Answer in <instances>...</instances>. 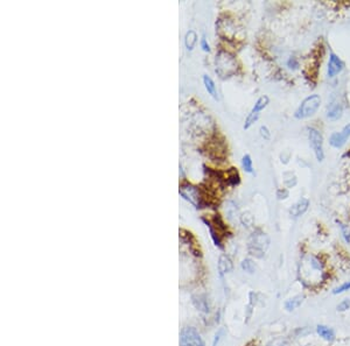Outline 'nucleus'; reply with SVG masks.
<instances>
[{
	"mask_svg": "<svg viewBox=\"0 0 350 346\" xmlns=\"http://www.w3.org/2000/svg\"><path fill=\"white\" fill-rule=\"evenodd\" d=\"M270 247V237L261 230H256L249 238L248 251L255 257H263Z\"/></svg>",
	"mask_w": 350,
	"mask_h": 346,
	"instance_id": "1",
	"label": "nucleus"
},
{
	"mask_svg": "<svg viewBox=\"0 0 350 346\" xmlns=\"http://www.w3.org/2000/svg\"><path fill=\"white\" fill-rule=\"evenodd\" d=\"M322 103V99L319 95L314 94L310 95L308 97H306L301 104L298 106V109L294 112V118L298 120H302V119H307L313 117V115L318 112L320 109Z\"/></svg>",
	"mask_w": 350,
	"mask_h": 346,
	"instance_id": "2",
	"label": "nucleus"
},
{
	"mask_svg": "<svg viewBox=\"0 0 350 346\" xmlns=\"http://www.w3.org/2000/svg\"><path fill=\"white\" fill-rule=\"evenodd\" d=\"M216 72L221 77H229L236 71V61L226 52H220L216 55Z\"/></svg>",
	"mask_w": 350,
	"mask_h": 346,
	"instance_id": "3",
	"label": "nucleus"
},
{
	"mask_svg": "<svg viewBox=\"0 0 350 346\" xmlns=\"http://www.w3.org/2000/svg\"><path fill=\"white\" fill-rule=\"evenodd\" d=\"M308 140L314 155L319 162L325 160V148H324V136L318 128L310 127L308 129Z\"/></svg>",
	"mask_w": 350,
	"mask_h": 346,
	"instance_id": "4",
	"label": "nucleus"
},
{
	"mask_svg": "<svg viewBox=\"0 0 350 346\" xmlns=\"http://www.w3.org/2000/svg\"><path fill=\"white\" fill-rule=\"evenodd\" d=\"M180 346H205V341L194 328L186 326L180 333Z\"/></svg>",
	"mask_w": 350,
	"mask_h": 346,
	"instance_id": "5",
	"label": "nucleus"
},
{
	"mask_svg": "<svg viewBox=\"0 0 350 346\" xmlns=\"http://www.w3.org/2000/svg\"><path fill=\"white\" fill-rule=\"evenodd\" d=\"M179 194L186 199L187 202H189L190 204H193L195 207L201 206V198H200V192L199 189L195 186L190 183H182L181 187L179 189Z\"/></svg>",
	"mask_w": 350,
	"mask_h": 346,
	"instance_id": "6",
	"label": "nucleus"
},
{
	"mask_svg": "<svg viewBox=\"0 0 350 346\" xmlns=\"http://www.w3.org/2000/svg\"><path fill=\"white\" fill-rule=\"evenodd\" d=\"M344 67L345 64L343 61L341 60V57L336 55L334 52H330L328 67H327V76H328L329 78H334V77H336L338 74H341Z\"/></svg>",
	"mask_w": 350,
	"mask_h": 346,
	"instance_id": "7",
	"label": "nucleus"
},
{
	"mask_svg": "<svg viewBox=\"0 0 350 346\" xmlns=\"http://www.w3.org/2000/svg\"><path fill=\"white\" fill-rule=\"evenodd\" d=\"M308 207H309V199L305 197L300 198L299 201H297L293 205H292V207L290 209V216L294 219L300 218L306 213V211L308 210Z\"/></svg>",
	"mask_w": 350,
	"mask_h": 346,
	"instance_id": "8",
	"label": "nucleus"
},
{
	"mask_svg": "<svg viewBox=\"0 0 350 346\" xmlns=\"http://www.w3.org/2000/svg\"><path fill=\"white\" fill-rule=\"evenodd\" d=\"M343 115V106L338 102H332L327 109V118L332 121H336Z\"/></svg>",
	"mask_w": 350,
	"mask_h": 346,
	"instance_id": "9",
	"label": "nucleus"
},
{
	"mask_svg": "<svg viewBox=\"0 0 350 346\" xmlns=\"http://www.w3.org/2000/svg\"><path fill=\"white\" fill-rule=\"evenodd\" d=\"M217 268H218V273H220L221 276H224L225 274H228V273L231 272L232 268H234L231 259H230L228 255L222 254L220 256V259H218Z\"/></svg>",
	"mask_w": 350,
	"mask_h": 346,
	"instance_id": "10",
	"label": "nucleus"
},
{
	"mask_svg": "<svg viewBox=\"0 0 350 346\" xmlns=\"http://www.w3.org/2000/svg\"><path fill=\"white\" fill-rule=\"evenodd\" d=\"M317 332L322 339H325L327 341H333L334 339H335V331L327 325H322V324L318 325Z\"/></svg>",
	"mask_w": 350,
	"mask_h": 346,
	"instance_id": "11",
	"label": "nucleus"
},
{
	"mask_svg": "<svg viewBox=\"0 0 350 346\" xmlns=\"http://www.w3.org/2000/svg\"><path fill=\"white\" fill-rule=\"evenodd\" d=\"M203 84H205V88L208 94H209L211 97L214 99H218V92L216 89V85H215V82L213 80L211 77H209L208 75L203 76Z\"/></svg>",
	"mask_w": 350,
	"mask_h": 346,
	"instance_id": "12",
	"label": "nucleus"
},
{
	"mask_svg": "<svg viewBox=\"0 0 350 346\" xmlns=\"http://www.w3.org/2000/svg\"><path fill=\"white\" fill-rule=\"evenodd\" d=\"M347 138L343 137V134L341 132H334L329 138V144L334 148H342L347 142Z\"/></svg>",
	"mask_w": 350,
	"mask_h": 346,
	"instance_id": "13",
	"label": "nucleus"
},
{
	"mask_svg": "<svg viewBox=\"0 0 350 346\" xmlns=\"http://www.w3.org/2000/svg\"><path fill=\"white\" fill-rule=\"evenodd\" d=\"M268 104H270V98H268V96L266 95L260 96V97L257 99L255 106L252 107L251 112L256 114H260L261 111L265 110L268 106Z\"/></svg>",
	"mask_w": 350,
	"mask_h": 346,
	"instance_id": "14",
	"label": "nucleus"
},
{
	"mask_svg": "<svg viewBox=\"0 0 350 346\" xmlns=\"http://www.w3.org/2000/svg\"><path fill=\"white\" fill-rule=\"evenodd\" d=\"M196 44H198V34H196V32L193 29L188 30L186 36H184V45H186V48L188 51L191 52L195 48Z\"/></svg>",
	"mask_w": 350,
	"mask_h": 346,
	"instance_id": "15",
	"label": "nucleus"
},
{
	"mask_svg": "<svg viewBox=\"0 0 350 346\" xmlns=\"http://www.w3.org/2000/svg\"><path fill=\"white\" fill-rule=\"evenodd\" d=\"M194 306L198 308V310H201L203 313H208L209 311V306H208V301L205 296L202 295H196L193 297Z\"/></svg>",
	"mask_w": 350,
	"mask_h": 346,
	"instance_id": "16",
	"label": "nucleus"
},
{
	"mask_svg": "<svg viewBox=\"0 0 350 346\" xmlns=\"http://www.w3.org/2000/svg\"><path fill=\"white\" fill-rule=\"evenodd\" d=\"M303 302V296L299 295V296H295L293 298H290L288 301L285 303V308L287 311H293L295 309H298V308L302 305Z\"/></svg>",
	"mask_w": 350,
	"mask_h": 346,
	"instance_id": "17",
	"label": "nucleus"
},
{
	"mask_svg": "<svg viewBox=\"0 0 350 346\" xmlns=\"http://www.w3.org/2000/svg\"><path fill=\"white\" fill-rule=\"evenodd\" d=\"M242 167H243L245 172H249V174H252L253 172L252 159L249 154H245V155L242 157Z\"/></svg>",
	"mask_w": 350,
	"mask_h": 346,
	"instance_id": "18",
	"label": "nucleus"
},
{
	"mask_svg": "<svg viewBox=\"0 0 350 346\" xmlns=\"http://www.w3.org/2000/svg\"><path fill=\"white\" fill-rule=\"evenodd\" d=\"M242 268H243V271L251 274V273H255L256 271V265L251 259H245L243 260V263H242Z\"/></svg>",
	"mask_w": 350,
	"mask_h": 346,
	"instance_id": "19",
	"label": "nucleus"
},
{
	"mask_svg": "<svg viewBox=\"0 0 350 346\" xmlns=\"http://www.w3.org/2000/svg\"><path fill=\"white\" fill-rule=\"evenodd\" d=\"M240 175H238V172L237 170H235V169L232 168V170L231 172H230L229 176H228V182L229 184H231V186H237L238 183H240Z\"/></svg>",
	"mask_w": 350,
	"mask_h": 346,
	"instance_id": "20",
	"label": "nucleus"
},
{
	"mask_svg": "<svg viewBox=\"0 0 350 346\" xmlns=\"http://www.w3.org/2000/svg\"><path fill=\"white\" fill-rule=\"evenodd\" d=\"M340 229H341L342 236H343L344 240L347 241V243H350V228H349V226L340 223Z\"/></svg>",
	"mask_w": 350,
	"mask_h": 346,
	"instance_id": "21",
	"label": "nucleus"
},
{
	"mask_svg": "<svg viewBox=\"0 0 350 346\" xmlns=\"http://www.w3.org/2000/svg\"><path fill=\"white\" fill-rule=\"evenodd\" d=\"M350 289V281H347V282H344L343 284H341L340 287H337L334 289L333 291V294L334 295H337V294H342V293H345V291L349 290Z\"/></svg>",
	"mask_w": 350,
	"mask_h": 346,
	"instance_id": "22",
	"label": "nucleus"
},
{
	"mask_svg": "<svg viewBox=\"0 0 350 346\" xmlns=\"http://www.w3.org/2000/svg\"><path fill=\"white\" fill-rule=\"evenodd\" d=\"M267 346H288V343L284 338H276V339L271 340L270 343L267 344Z\"/></svg>",
	"mask_w": 350,
	"mask_h": 346,
	"instance_id": "23",
	"label": "nucleus"
},
{
	"mask_svg": "<svg viewBox=\"0 0 350 346\" xmlns=\"http://www.w3.org/2000/svg\"><path fill=\"white\" fill-rule=\"evenodd\" d=\"M350 309V299H343L341 303H338L337 306V311H341V313H343V311H347Z\"/></svg>",
	"mask_w": 350,
	"mask_h": 346,
	"instance_id": "24",
	"label": "nucleus"
},
{
	"mask_svg": "<svg viewBox=\"0 0 350 346\" xmlns=\"http://www.w3.org/2000/svg\"><path fill=\"white\" fill-rule=\"evenodd\" d=\"M259 132H260L261 138H263L264 140H270L271 139V132H270V129L266 127V126H261Z\"/></svg>",
	"mask_w": 350,
	"mask_h": 346,
	"instance_id": "25",
	"label": "nucleus"
},
{
	"mask_svg": "<svg viewBox=\"0 0 350 346\" xmlns=\"http://www.w3.org/2000/svg\"><path fill=\"white\" fill-rule=\"evenodd\" d=\"M200 45H201V48H202L203 52H206V53H209L210 52V45H209V42L207 41L206 36H202Z\"/></svg>",
	"mask_w": 350,
	"mask_h": 346,
	"instance_id": "26",
	"label": "nucleus"
},
{
	"mask_svg": "<svg viewBox=\"0 0 350 346\" xmlns=\"http://www.w3.org/2000/svg\"><path fill=\"white\" fill-rule=\"evenodd\" d=\"M287 65L290 69H293V70H295V69H298V67H299V62H298V60L295 59V57H291V59L288 60Z\"/></svg>",
	"mask_w": 350,
	"mask_h": 346,
	"instance_id": "27",
	"label": "nucleus"
},
{
	"mask_svg": "<svg viewBox=\"0 0 350 346\" xmlns=\"http://www.w3.org/2000/svg\"><path fill=\"white\" fill-rule=\"evenodd\" d=\"M341 133L343 134L344 138H347V139H349V138H350V122L344 126L343 129L341 131Z\"/></svg>",
	"mask_w": 350,
	"mask_h": 346,
	"instance_id": "28",
	"label": "nucleus"
},
{
	"mask_svg": "<svg viewBox=\"0 0 350 346\" xmlns=\"http://www.w3.org/2000/svg\"><path fill=\"white\" fill-rule=\"evenodd\" d=\"M222 333H223V330L221 329L220 331H218V332L216 333V336H215V339H214V344H213V346H216V345L218 344V341H220L221 337H222Z\"/></svg>",
	"mask_w": 350,
	"mask_h": 346,
	"instance_id": "29",
	"label": "nucleus"
}]
</instances>
